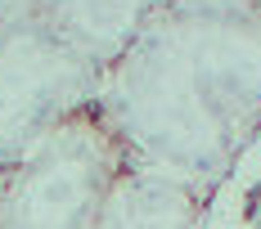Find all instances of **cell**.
Masks as SVG:
<instances>
[{"label":"cell","instance_id":"obj_5","mask_svg":"<svg viewBox=\"0 0 261 229\" xmlns=\"http://www.w3.org/2000/svg\"><path fill=\"white\" fill-rule=\"evenodd\" d=\"M203 189L140 166H122L90 229H198Z\"/></svg>","mask_w":261,"mask_h":229},{"label":"cell","instance_id":"obj_2","mask_svg":"<svg viewBox=\"0 0 261 229\" xmlns=\"http://www.w3.org/2000/svg\"><path fill=\"white\" fill-rule=\"evenodd\" d=\"M122 166L104 108L72 112L5 171V229H90Z\"/></svg>","mask_w":261,"mask_h":229},{"label":"cell","instance_id":"obj_1","mask_svg":"<svg viewBox=\"0 0 261 229\" xmlns=\"http://www.w3.org/2000/svg\"><path fill=\"white\" fill-rule=\"evenodd\" d=\"M126 166L207 189L261 130V18L158 9L104 72Z\"/></svg>","mask_w":261,"mask_h":229},{"label":"cell","instance_id":"obj_9","mask_svg":"<svg viewBox=\"0 0 261 229\" xmlns=\"http://www.w3.org/2000/svg\"><path fill=\"white\" fill-rule=\"evenodd\" d=\"M0 229H5V171H0Z\"/></svg>","mask_w":261,"mask_h":229},{"label":"cell","instance_id":"obj_4","mask_svg":"<svg viewBox=\"0 0 261 229\" xmlns=\"http://www.w3.org/2000/svg\"><path fill=\"white\" fill-rule=\"evenodd\" d=\"M158 9L162 0H41V18L99 72H108L130 50V41Z\"/></svg>","mask_w":261,"mask_h":229},{"label":"cell","instance_id":"obj_8","mask_svg":"<svg viewBox=\"0 0 261 229\" xmlns=\"http://www.w3.org/2000/svg\"><path fill=\"white\" fill-rule=\"evenodd\" d=\"M36 14H41V0H0V32L23 18H36Z\"/></svg>","mask_w":261,"mask_h":229},{"label":"cell","instance_id":"obj_7","mask_svg":"<svg viewBox=\"0 0 261 229\" xmlns=\"http://www.w3.org/2000/svg\"><path fill=\"white\" fill-rule=\"evenodd\" d=\"M162 9L212 14V18H261V0H162Z\"/></svg>","mask_w":261,"mask_h":229},{"label":"cell","instance_id":"obj_6","mask_svg":"<svg viewBox=\"0 0 261 229\" xmlns=\"http://www.w3.org/2000/svg\"><path fill=\"white\" fill-rule=\"evenodd\" d=\"M198 229H261V130L203 189Z\"/></svg>","mask_w":261,"mask_h":229},{"label":"cell","instance_id":"obj_3","mask_svg":"<svg viewBox=\"0 0 261 229\" xmlns=\"http://www.w3.org/2000/svg\"><path fill=\"white\" fill-rule=\"evenodd\" d=\"M104 72L41 14L0 32V171H9L59 122L99 103Z\"/></svg>","mask_w":261,"mask_h":229}]
</instances>
